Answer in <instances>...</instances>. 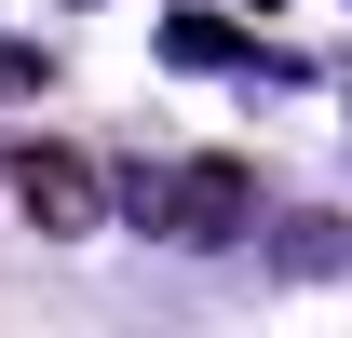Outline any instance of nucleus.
<instances>
[{
    "label": "nucleus",
    "instance_id": "1",
    "mask_svg": "<svg viewBox=\"0 0 352 338\" xmlns=\"http://www.w3.org/2000/svg\"><path fill=\"white\" fill-rule=\"evenodd\" d=\"M14 190H28V216H41V230H82V216H95L82 163H14Z\"/></svg>",
    "mask_w": 352,
    "mask_h": 338
}]
</instances>
